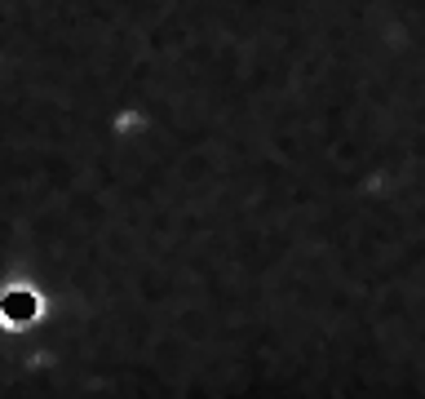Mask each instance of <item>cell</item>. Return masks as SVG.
<instances>
[{"label":"cell","mask_w":425,"mask_h":399,"mask_svg":"<svg viewBox=\"0 0 425 399\" xmlns=\"http://www.w3.org/2000/svg\"><path fill=\"white\" fill-rule=\"evenodd\" d=\"M5 306L14 311V315H31V311H36V298H31V293H9Z\"/></svg>","instance_id":"1"}]
</instances>
